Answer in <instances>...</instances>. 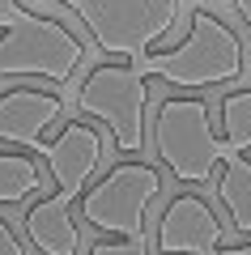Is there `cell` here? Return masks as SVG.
Returning <instances> with one entry per match:
<instances>
[{"label": "cell", "mask_w": 251, "mask_h": 255, "mask_svg": "<svg viewBox=\"0 0 251 255\" xmlns=\"http://www.w3.org/2000/svg\"><path fill=\"white\" fill-rule=\"evenodd\" d=\"M0 255H26V247L17 243V234H13V226L4 217H0Z\"/></svg>", "instance_id": "cell-14"}, {"label": "cell", "mask_w": 251, "mask_h": 255, "mask_svg": "<svg viewBox=\"0 0 251 255\" xmlns=\"http://www.w3.org/2000/svg\"><path fill=\"white\" fill-rule=\"evenodd\" d=\"M60 4L77 13L102 55L128 64H141L179 17V0H60Z\"/></svg>", "instance_id": "cell-4"}, {"label": "cell", "mask_w": 251, "mask_h": 255, "mask_svg": "<svg viewBox=\"0 0 251 255\" xmlns=\"http://www.w3.org/2000/svg\"><path fill=\"white\" fill-rule=\"evenodd\" d=\"M64 102L47 90H30V85H17V90L0 94V140L13 149H26L30 140L43 136V128L60 124Z\"/></svg>", "instance_id": "cell-9"}, {"label": "cell", "mask_w": 251, "mask_h": 255, "mask_svg": "<svg viewBox=\"0 0 251 255\" xmlns=\"http://www.w3.org/2000/svg\"><path fill=\"white\" fill-rule=\"evenodd\" d=\"M141 77H162L175 90H209L243 77V43L226 21H217L209 9L192 17V34L171 51H153L141 64H132Z\"/></svg>", "instance_id": "cell-3"}, {"label": "cell", "mask_w": 251, "mask_h": 255, "mask_svg": "<svg viewBox=\"0 0 251 255\" xmlns=\"http://www.w3.org/2000/svg\"><path fill=\"white\" fill-rule=\"evenodd\" d=\"M85 51L90 47L68 26L21 4L17 26L0 34V77H43V81L68 85L85 60Z\"/></svg>", "instance_id": "cell-5"}, {"label": "cell", "mask_w": 251, "mask_h": 255, "mask_svg": "<svg viewBox=\"0 0 251 255\" xmlns=\"http://www.w3.org/2000/svg\"><path fill=\"white\" fill-rule=\"evenodd\" d=\"M85 255H149V243H124V238H115V243H94Z\"/></svg>", "instance_id": "cell-13"}, {"label": "cell", "mask_w": 251, "mask_h": 255, "mask_svg": "<svg viewBox=\"0 0 251 255\" xmlns=\"http://www.w3.org/2000/svg\"><path fill=\"white\" fill-rule=\"evenodd\" d=\"M217 200L230 209V221L251 234V157H234L222 166V179H217Z\"/></svg>", "instance_id": "cell-10"}, {"label": "cell", "mask_w": 251, "mask_h": 255, "mask_svg": "<svg viewBox=\"0 0 251 255\" xmlns=\"http://www.w3.org/2000/svg\"><path fill=\"white\" fill-rule=\"evenodd\" d=\"M213 107L205 98H166L158 102V119H153V153L162 166L183 183V187H209L217 174V162H234L247 157L251 149L239 140L213 136Z\"/></svg>", "instance_id": "cell-2"}, {"label": "cell", "mask_w": 251, "mask_h": 255, "mask_svg": "<svg viewBox=\"0 0 251 255\" xmlns=\"http://www.w3.org/2000/svg\"><path fill=\"white\" fill-rule=\"evenodd\" d=\"M217 255H251V243H243V247H222Z\"/></svg>", "instance_id": "cell-17"}, {"label": "cell", "mask_w": 251, "mask_h": 255, "mask_svg": "<svg viewBox=\"0 0 251 255\" xmlns=\"http://www.w3.org/2000/svg\"><path fill=\"white\" fill-rule=\"evenodd\" d=\"M234 9H239V17L251 26V0H234Z\"/></svg>", "instance_id": "cell-16"}, {"label": "cell", "mask_w": 251, "mask_h": 255, "mask_svg": "<svg viewBox=\"0 0 251 255\" xmlns=\"http://www.w3.org/2000/svg\"><path fill=\"white\" fill-rule=\"evenodd\" d=\"M17 4H21V0H0V13H13Z\"/></svg>", "instance_id": "cell-18"}, {"label": "cell", "mask_w": 251, "mask_h": 255, "mask_svg": "<svg viewBox=\"0 0 251 255\" xmlns=\"http://www.w3.org/2000/svg\"><path fill=\"white\" fill-rule=\"evenodd\" d=\"M17 17H21V4H17V9H13V13H0V34H4V30H13V26H17Z\"/></svg>", "instance_id": "cell-15"}, {"label": "cell", "mask_w": 251, "mask_h": 255, "mask_svg": "<svg viewBox=\"0 0 251 255\" xmlns=\"http://www.w3.org/2000/svg\"><path fill=\"white\" fill-rule=\"evenodd\" d=\"M222 124H226V136L230 140L251 149V90H239L222 102Z\"/></svg>", "instance_id": "cell-12"}, {"label": "cell", "mask_w": 251, "mask_h": 255, "mask_svg": "<svg viewBox=\"0 0 251 255\" xmlns=\"http://www.w3.org/2000/svg\"><path fill=\"white\" fill-rule=\"evenodd\" d=\"M162 191V174L149 162H119L90 183V191L81 196V217L102 234H115L124 243H149L145 238V217L149 204Z\"/></svg>", "instance_id": "cell-6"}, {"label": "cell", "mask_w": 251, "mask_h": 255, "mask_svg": "<svg viewBox=\"0 0 251 255\" xmlns=\"http://www.w3.org/2000/svg\"><path fill=\"white\" fill-rule=\"evenodd\" d=\"M34 187H43L38 162H30L26 153H0V204L30 200Z\"/></svg>", "instance_id": "cell-11"}, {"label": "cell", "mask_w": 251, "mask_h": 255, "mask_svg": "<svg viewBox=\"0 0 251 255\" xmlns=\"http://www.w3.org/2000/svg\"><path fill=\"white\" fill-rule=\"evenodd\" d=\"M222 243H226V226L209 209V200L183 191L166 204L158 221V255H217Z\"/></svg>", "instance_id": "cell-8"}, {"label": "cell", "mask_w": 251, "mask_h": 255, "mask_svg": "<svg viewBox=\"0 0 251 255\" xmlns=\"http://www.w3.org/2000/svg\"><path fill=\"white\" fill-rule=\"evenodd\" d=\"M30 153H38L47 162L55 179V191L47 200L30 204L26 213V234L30 243L38 247L43 255H81V234H77V221H72V200L81 196V187L90 191V179L98 170L102 153H107V140L94 132L90 124H68L55 140H30Z\"/></svg>", "instance_id": "cell-1"}, {"label": "cell", "mask_w": 251, "mask_h": 255, "mask_svg": "<svg viewBox=\"0 0 251 255\" xmlns=\"http://www.w3.org/2000/svg\"><path fill=\"white\" fill-rule=\"evenodd\" d=\"M145 98H149V85L132 64H102L81 85L77 115L102 119L111 132V145L119 153H141L145 149Z\"/></svg>", "instance_id": "cell-7"}]
</instances>
